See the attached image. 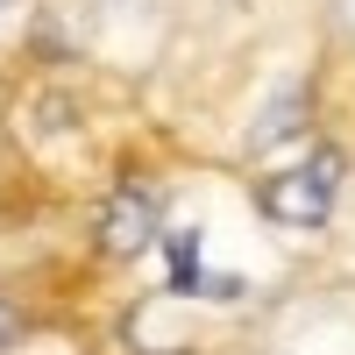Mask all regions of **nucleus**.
I'll return each mask as SVG.
<instances>
[{
  "label": "nucleus",
  "instance_id": "39448f33",
  "mask_svg": "<svg viewBox=\"0 0 355 355\" xmlns=\"http://www.w3.org/2000/svg\"><path fill=\"white\" fill-rule=\"evenodd\" d=\"M8 8H15V0H0V15H8Z\"/></svg>",
  "mask_w": 355,
  "mask_h": 355
},
{
  "label": "nucleus",
  "instance_id": "7ed1b4c3",
  "mask_svg": "<svg viewBox=\"0 0 355 355\" xmlns=\"http://www.w3.org/2000/svg\"><path fill=\"white\" fill-rule=\"evenodd\" d=\"M299 128H306V85L284 78L277 93H270V107H263V121L249 128V150H277V142L299 135Z\"/></svg>",
  "mask_w": 355,
  "mask_h": 355
},
{
  "label": "nucleus",
  "instance_id": "f03ea898",
  "mask_svg": "<svg viewBox=\"0 0 355 355\" xmlns=\"http://www.w3.org/2000/svg\"><path fill=\"white\" fill-rule=\"evenodd\" d=\"M157 214H164L157 185H142V178L114 185V199L100 206V249L107 256H142V249L157 242Z\"/></svg>",
  "mask_w": 355,
  "mask_h": 355
},
{
  "label": "nucleus",
  "instance_id": "f257e3e1",
  "mask_svg": "<svg viewBox=\"0 0 355 355\" xmlns=\"http://www.w3.org/2000/svg\"><path fill=\"white\" fill-rule=\"evenodd\" d=\"M334 192H341V157H327L320 150L313 164H291V171H277V178H263V214H270L277 227H320L334 214Z\"/></svg>",
  "mask_w": 355,
  "mask_h": 355
},
{
  "label": "nucleus",
  "instance_id": "423d86ee",
  "mask_svg": "<svg viewBox=\"0 0 355 355\" xmlns=\"http://www.w3.org/2000/svg\"><path fill=\"white\" fill-rule=\"evenodd\" d=\"M348 15H355V0H348Z\"/></svg>",
  "mask_w": 355,
  "mask_h": 355
},
{
  "label": "nucleus",
  "instance_id": "20e7f679",
  "mask_svg": "<svg viewBox=\"0 0 355 355\" xmlns=\"http://www.w3.org/2000/svg\"><path fill=\"white\" fill-rule=\"evenodd\" d=\"M15 341H21V313L0 306V355H15Z\"/></svg>",
  "mask_w": 355,
  "mask_h": 355
}]
</instances>
